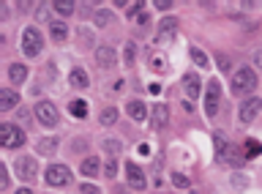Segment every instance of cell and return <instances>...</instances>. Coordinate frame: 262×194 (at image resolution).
<instances>
[{"label":"cell","instance_id":"obj_1","mask_svg":"<svg viewBox=\"0 0 262 194\" xmlns=\"http://www.w3.org/2000/svg\"><path fill=\"white\" fill-rule=\"evenodd\" d=\"M254 88H257V74H254V69L243 66L241 71L232 74V93L243 96V93H251Z\"/></svg>","mask_w":262,"mask_h":194},{"label":"cell","instance_id":"obj_25","mask_svg":"<svg viewBox=\"0 0 262 194\" xmlns=\"http://www.w3.org/2000/svg\"><path fill=\"white\" fill-rule=\"evenodd\" d=\"M55 148H57V140H55V137H49V140H41V142H38V153H44V156H49Z\"/></svg>","mask_w":262,"mask_h":194},{"label":"cell","instance_id":"obj_23","mask_svg":"<svg viewBox=\"0 0 262 194\" xmlns=\"http://www.w3.org/2000/svg\"><path fill=\"white\" fill-rule=\"evenodd\" d=\"M69 110H71V115H74V118H85V115H88V104H85V101H79V99H77V101H71V104H69Z\"/></svg>","mask_w":262,"mask_h":194},{"label":"cell","instance_id":"obj_42","mask_svg":"<svg viewBox=\"0 0 262 194\" xmlns=\"http://www.w3.org/2000/svg\"><path fill=\"white\" fill-rule=\"evenodd\" d=\"M16 194H33L30 189H19V191H16Z\"/></svg>","mask_w":262,"mask_h":194},{"label":"cell","instance_id":"obj_5","mask_svg":"<svg viewBox=\"0 0 262 194\" xmlns=\"http://www.w3.org/2000/svg\"><path fill=\"white\" fill-rule=\"evenodd\" d=\"M219 99H221V85H219V79H210L208 93H205V112H208V118H213L219 112Z\"/></svg>","mask_w":262,"mask_h":194},{"label":"cell","instance_id":"obj_6","mask_svg":"<svg viewBox=\"0 0 262 194\" xmlns=\"http://www.w3.org/2000/svg\"><path fill=\"white\" fill-rule=\"evenodd\" d=\"M69 181H71L69 167L55 164V167H49V169H47V183H49V186H66Z\"/></svg>","mask_w":262,"mask_h":194},{"label":"cell","instance_id":"obj_13","mask_svg":"<svg viewBox=\"0 0 262 194\" xmlns=\"http://www.w3.org/2000/svg\"><path fill=\"white\" fill-rule=\"evenodd\" d=\"M16 101H19V93H14L11 88L0 91V112H8L11 107H16Z\"/></svg>","mask_w":262,"mask_h":194},{"label":"cell","instance_id":"obj_33","mask_svg":"<svg viewBox=\"0 0 262 194\" xmlns=\"http://www.w3.org/2000/svg\"><path fill=\"white\" fill-rule=\"evenodd\" d=\"M134 50H137L134 44H128V47H126V63H134V58H137V52H134Z\"/></svg>","mask_w":262,"mask_h":194},{"label":"cell","instance_id":"obj_22","mask_svg":"<svg viewBox=\"0 0 262 194\" xmlns=\"http://www.w3.org/2000/svg\"><path fill=\"white\" fill-rule=\"evenodd\" d=\"M227 159H229V164H243L246 161V153L241 150V148H227Z\"/></svg>","mask_w":262,"mask_h":194},{"label":"cell","instance_id":"obj_30","mask_svg":"<svg viewBox=\"0 0 262 194\" xmlns=\"http://www.w3.org/2000/svg\"><path fill=\"white\" fill-rule=\"evenodd\" d=\"M115 173H118V161L110 159V161H106V167H104V175L106 178H115Z\"/></svg>","mask_w":262,"mask_h":194},{"label":"cell","instance_id":"obj_39","mask_svg":"<svg viewBox=\"0 0 262 194\" xmlns=\"http://www.w3.org/2000/svg\"><path fill=\"white\" fill-rule=\"evenodd\" d=\"M142 6H145V3H142V0H139V3H134V6H131V9H128V17H131V14H137L139 9H142Z\"/></svg>","mask_w":262,"mask_h":194},{"label":"cell","instance_id":"obj_21","mask_svg":"<svg viewBox=\"0 0 262 194\" xmlns=\"http://www.w3.org/2000/svg\"><path fill=\"white\" fill-rule=\"evenodd\" d=\"M71 85L74 88H88V74L82 69H74L71 71Z\"/></svg>","mask_w":262,"mask_h":194},{"label":"cell","instance_id":"obj_29","mask_svg":"<svg viewBox=\"0 0 262 194\" xmlns=\"http://www.w3.org/2000/svg\"><path fill=\"white\" fill-rule=\"evenodd\" d=\"M110 22H112L110 11H96V25H98V28H106Z\"/></svg>","mask_w":262,"mask_h":194},{"label":"cell","instance_id":"obj_11","mask_svg":"<svg viewBox=\"0 0 262 194\" xmlns=\"http://www.w3.org/2000/svg\"><path fill=\"white\" fill-rule=\"evenodd\" d=\"M183 91H186L188 99H196V96H200V91H202L200 77H196V74H186V77H183Z\"/></svg>","mask_w":262,"mask_h":194},{"label":"cell","instance_id":"obj_31","mask_svg":"<svg viewBox=\"0 0 262 194\" xmlns=\"http://www.w3.org/2000/svg\"><path fill=\"white\" fill-rule=\"evenodd\" d=\"M172 183L180 186V189H186V186H188V178H186V175H180V173H175V175H172Z\"/></svg>","mask_w":262,"mask_h":194},{"label":"cell","instance_id":"obj_37","mask_svg":"<svg viewBox=\"0 0 262 194\" xmlns=\"http://www.w3.org/2000/svg\"><path fill=\"white\" fill-rule=\"evenodd\" d=\"M6 183H8V169L0 167V186H6Z\"/></svg>","mask_w":262,"mask_h":194},{"label":"cell","instance_id":"obj_4","mask_svg":"<svg viewBox=\"0 0 262 194\" xmlns=\"http://www.w3.org/2000/svg\"><path fill=\"white\" fill-rule=\"evenodd\" d=\"M22 50H25V55H30V58H36V55L44 50V41H41V33L36 28H28L22 33Z\"/></svg>","mask_w":262,"mask_h":194},{"label":"cell","instance_id":"obj_8","mask_svg":"<svg viewBox=\"0 0 262 194\" xmlns=\"http://www.w3.org/2000/svg\"><path fill=\"white\" fill-rule=\"evenodd\" d=\"M259 110H262V101L257 99V96H254V99H249V101H243V104H241V120H243V123H251V120L257 118Z\"/></svg>","mask_w":262,"mask_h":194},{"label":"cell","instance_id":"obj_41","mask_svg":"<svg viewBox=\"0 0 262 194\" xmlns=\"http://www.w3.org/2000/svg\"><path fill=\"white\" fill-rule=\"evenodd\" d=\"M254 63H257V66H259V69H262V50H259V52H257V55H254Z\"/></svg>","mask_w":262,"mask_h":194},{"label":"cell","instance_id":"obj_15","mask_svg":"<svg viewBox=\"0 0 262 194\" xmlns=\"http://www.w3.org/2000/svg\"><path fill=\"white\" fill-rule=\"evenodd\" d=\"M147 63H150V69L156 71V74H167V69H169V63L161 52H150V60Z\"/></svg>","mask_w":262,"mask_h":194},{"label":"cell","instance_id":"obj_27","mask_svg":"<svg viewBox=\"0 0 262 194\" xmlns=\"http://www.w3.org/2000/svg\"><path fill=\"white\" fill-rule=\"evenodd\" d=\"M115 120H118V110H115V107H110V110L101 112V123H104V126H112Z\"/></svg>","mask_w":262,"mask_h":194},{"label":"cell","instance_id":"obj_28","mask_svg":"<svg viewBox=\"0 0 262 194\" xmlns=\"http://www.w3.org/2000/svg\"><path fill=\"white\" fill-rule=\"evenodd\" d=\"M191 60H194L200 69H208V58H205V52H202V50H196V47L191 50Z\"/></svg>","mask_w":262,"mask_h":194},{"label":"cell","instance_id":"obj_36","mask_svg":"<svg viewBox=\"0 0 262 194\" xmlns=\"http://www.w3.org/2000/svg\"><path fill=\"white\" fill-rule=\"evenodd\" d=\"M36 19H38V22H47V19H49V11H47V9H38V11H36Z\"/></svg>","mask_w":262,"mask_h":194},{"label":"cell","instance_id":"obj_20","mask_svg":"<svg viewBox=\"0 0 262 194\" xmlns=\"http://www.w3.org/2000/svg\"><path fill=\"white\" fill-rule=\"evenodd\" d=\"M74 6H77V3H71V0H55L52 9L57 14H63V17H69V14H74Z\"/></svg>","mask_w":262,"mask_h":194},{"label":"cell","instance_id":"obj_32","mask_svg":"<svg viewBox=\"0 0 262 194\" xmlns=\"http://www.w3.org/2000/svg\"><path fill=\"white\" fill-rule=\"evenodd\" d=\"M156 9H159V11H169L172 9V6H175V3H172V0H156Z\"/></svg>","mask_w":262,"mask_h":194},{"label":"cell","instance_id":"obj_35","mask_svg":"<svg viewBox=\"0 0 262 194\" xmlns=\"http://www.w3.org/2000/svg\"><path fill=\"white\" fill-rule=\"evenodd\" d=\"M232 186H235V189H243V186H246V178H243V175H235V178H232Z\"/></svg>","mask_w":262,"mask_h":194},{"label":"cell","instance_id":"obj_24","mask_svg":"<svg viewBox=\"0 0 262 194\" xmlns=\"http://www.w3.org/2000/svg\"><path fill=\"white\" fill-rule=\"evenodd\" d=\"M246 159H254V156H259L262 153V145L257 142V140H246Z\"/></svg>","mask_w":262,"mask_h":194},{"label":"cell","instance_id":"obj_17","mask_svg":"<svg viewBox=\"0 0 262 194\" xmlns=\"http://www.w3.org/2000/svg\"><path fill=\"white\" fill-rule=\"evenodd\" d=\"M128 115L134 120H145L147 118V107L142 101H128Z\"/></svg>","mask_w":262,"mask_h":194},{"label":"cell","instance_id":"obj_7","mask_svg":"<svg viewBox=\"0 0 262 194\" xmlns=\"http://www.w3.org/2000/svg\"><path fill=\"white\" fill-rule=\"evenodd\" d=\"M16 175H19L22 181H33V178L38 175V164H36V159L22 156L19 161H16Z\"/></svg>","mask_w":262,"mask_h":194},{"label":"cell","instance_id":"obj_10","mask_svg":"<svg viewBox=\"0 0 262 194\" xmlns=\"http://www.w3.org/2000/svg\"><path fill=\"white\" fill-rule=\"evenodd\" d=\"M126 178H128V183L134 186V189H145V175H142V169H139L137 164H126Z\"/></svg>","mask_w":262,"mask_h":194},{"label":"cell","instance_id":"obj_2","mask_svg":"<svg viewBox=\"0 0 262 194\" xmlns=\"http://www.w3.org/2000/svg\"><path fill=\"white\" fill-rule=\"evenodd\" d=\"M36 120L41 126H47V128H52L57 126V120H60V115H57V107L52 101H38L36 104Z\"/></svg>","mask_w":262,"mask_h":194},{"label":"cell","instance_id":"obj_40","mask_svg":"<svg viewBox=\"0 0 262 194\" xmlns=\"http://www.w3.org/2000/svg\"><path fill=\"white\" fill-rule=\"evenodd\" d=\"M219 66L221 69H229V58H227V55H221V58H219Z\"/></svg>","mask_w":262,"mask_h":194},{"label":"cell","instance_id":"obj_12","mask_svg":"<svg viewBox=\"0 0 262 194\" xmlns=\"http://www.w3.org/2000/svg\"><path fill=\"white\" fill-rule=\"evenodd\" d=\"M96 60H98V66H104V69H110V66H115V50L112 47H98L96 50Z\"/></svg>","mask_w":262,"mask_h":194},{"label":"cell","instance_id":"obj_34","mask_svg":"<svg viewBox=\"0 0 262 194\" xmlns=\"http://www.w3.org/2000/svg\"><path fill=\"white\" fill-rule=\"evenodd\" d=\"M82 194H101L93 183H82Z\"/></svg>","mask_w":262,"mask_h":194},{"label":"cell","instance_id":"obj_9","mask_svg":"<svg viewBox=\"0 0 262 194\" xmlns=\"http://www.w3.org/2000/svg\"><path fill=\"white\" fill-rule=\"evenodd\" d=\"M175 30H178V22L167 17V19H161V25H159V33H156V44H164V41H169L172 36H175Z\"/></svg>","mask_w":262,"mask_h":194},{"label":"cell","instance_id":"obj_16","mask_svg":"<svg viewBox=\"0 0 262 194\" xmlns=\"http://www.w3.org/2000/svg\"><path fill=\"white\" fill-rule=\"evenodd\" d=\"M8 79H11L14 85H19V82H25V79H28V69H25L22 63H14V66L8 69Z\"/></svg>","mask_w":262,"mask_h":194},{"label":"cell","instance_id":"obj_3","mask_svg":"<svg viewBox=\"0 0 262 194\" xmlns=\"http://www.w3.org/2000/svg\"><path fill=\"white\" fill-rule=\"evenodd\" d=\"M22 142H25V132L19 126H11V123L0 126V145L3 148H19Z\"/></svg>","mask_w":262,"mask_h":194},{"label":"cell","instance_id":"obj_18","mask_svg":"<svg viewBox=\"0 0 262 194\" xmlns=\"http://www.w3.org/2000/svg\"><path fill=\"white\" fill-rule=\"evenodd\" d=\"M49 30H52V38H55V41H66V36H69L66 22H52V25H49Z\"/></svg>","mask_w":262,"mask_h":194},{"label":"cell","instance_id":"obj_38","mask_svg":"<svg viewBox=\"0 0 262 194\" xmlns=\"http://www.w3.org/2000/svg\"><path fill=\"white\" fill-rule=\"evenodd\" d=\"M104 148H106V150H112V153H118V150H120V145H118V142H106Z\"/></svg>","mask_w":262,"mask_h":194},{"label":"cell","instance_id":"obj_19","mask_svg":"<svg viewBox=\"0 0 262 194\" xmlns=\"http://www.w3.org/2000/svg\"><path fill=\"white\" fill-rule=\"evenodd\" d=\"M96 173H98V159H96V156H88L85 161H82V175L93 178Z\"/></svg>","mask_w":262,"mask_h":194},{"label":"cell","instance_id":"obj_14","mask_svg":"<svg viewBox=\"0 0 262 194\" xmlns=\"http://www.w3.org/2000/svg\"><path fill=\"white\" fill-rule=\"evenodd\" d=\"M153 123L159 128H164L169 123V107H167V104H156V107H153Z\"/></svg>","mask_w":262,"mask_h":194},{"label":"cell","instance_id":"obj_26","mask_svg":"<svg viewBox=\"0 0 262 194\" xmlns=\"http://www.w3.org/2000/svg\"><path fill=\"white\" fill-rule=\"evenodd\" d=\"M213 137H216V140H213V142H216L219 159H227V140H224V134H221V132H216V134H213Z\"/></svg>","mask_w":262,"mask_h":194}]
</instances>
